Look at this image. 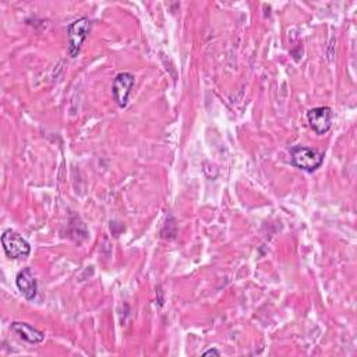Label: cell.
I'll return each instance as SVG.
<instances>
[{
    "label": "cell",
    "mask_w": 357,
    "mask_h": 357,
    "mask_svg": "<svg viewBox=\"0 0 357 357\" xmlns=\"http://www.w3.org/2000/svg\"><path fill=\"white\" fill-rule=\"evenodd\" d=\"M291 160L296 168L311 173L322 165L324 154L316 148L296 146L291 148Z\"/></svg>",
    "instance_id": "6da1fadb"
},
{
    "label": "cell",
    "mask_w": 357,
    "mask_h": 357,
    "mask_svg": "<svg viewBox=\"0 0 357 357\" xmlns=\"http://www.w3.org/2000/svg\"><path fill=\"white\" fill-rule=\"evenodd\" d=\"M91 30V21L88 17H81L76 21L71 23L67 27L68 34V55L71 57H77L84 41L88 37V32Z\"/></svg>",
    "instance_id": "7a4b0ae2"
},
{
    "label": "cell",
    "mask_w": 357,
    "mask_h": 357,
    "mask_svg": "<svg viewBox=\"0 0 357 357\" xmlns=\"http://www.w3.org/2000/svg\"><path fill=\"white\" fill-rule=\"evenodd\" d=\"M2 246L5 249V253L8 257L17 260V258H26L31 253L30 243L17 232L8 229L2 235Z\"/></svg>",
    "instance_id": "3957f363"
},
{
    "label": "cell",
    "mask_w": 357,
    "mask_h": 357,
    "mask_svg": "<svg viewBox=\"0 0 357 357\" xmlns=\"http://www.w3.org/2000/svg\"><path fill=\"white\" fill-rule=\"evenodd\" d=\"M12 329L23 340H26L31 345H38V343L44 342V339H45V334L42 331L37 329L35 327H32L27 322H13Z\"/></svg>",
    "instance_id": "52a82bcc"
},
{
    "label": "cell",
    "mask_w": 357,
    "mask_h": 357,
    "mask_svg": "<svg viewBox=\"0 0 357 357\" xmlns=\"http://www.w3.org/2000/svg\"><path fill=\"white\" fill-rule=\"evenodd\" d=\"M211 354H213V356H221V351L217 350V349H208V350L204 351V356H211Z\"/></svg>",
    "instance_id": "ba28073f"
},
{
    "label": "cell",
    "mask_w": 357,
    "mask_h": 357,
    "mask_svg": "<svg viewBox=\"0 0 357 357\" xmlns=\"http://www.w3.org/2000/svg\"><path fill=\"white\" fill-rule=\"evenodd\" d=\"M134 83H135L134 76L131 73H126V71L124 73H119L115 77L113 86H112V94H113V99L120 108L127 106Z\"/></svg>",
    "instance_id": "5b68a950"
},
{
    "label": "cell",
    "mask_w": 357,
    "mask_h": 357,
    "mask_svg": "<svg viewBox=\"0 0 357 357\" xmlns=\"http://www.w3.org/2000/svg\"><path fill=\"white\" fill-rule=\"evenodd\" d=\"M307 120L313 131L318 135L327 134L334 122V112L329 106H317L307 112Z\"/></svg>",
    "instance_id": "277c9868"
},
{
    "label": "cell",
    "mask_w": 357,
    "mask_h": 357,
    "mask_svg": "<svg viewBox=\"0 0 357 357\" xmlns=\"http://www.w3.org/2000/svg\"><path fill=\"white\" fill-rule=\"evenodd\" d=\"M16 284L19 291L23 293V296L27 300H34L38 293V283L37 279L31 271V268H24L19 272L16 278Z\"/></svg>",
    "instance_id": "8992f818"
}]
</instances>
